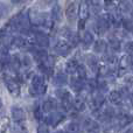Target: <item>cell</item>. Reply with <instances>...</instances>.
Here are the masks:
<instances>
[{"label":"cell","instance_id":"cell-1","mask_svg":"<svg viewBox=\"0 0 133 133\" xmlns=\"http://www.w3.org/2000/svg\"><path fill=\"white\" fill-rule=\"evenodd\" d=\"M47 91V85L44 77L41 75H34L32 77V88L29 89V94L34 96H42Z\"/></svg>","mask_w":133,"mask_h":133},{"label":"cell","instance_id":"cell-2","mask_svg":"<svg viewBox=\"0 0 133 133\" xmlns=\"http://www.w3.org/2000/svg\"><path fill=\"white\" fill-rule=\"evenodd\" d=\"M111 23L109 21L108 14H104V15H101L95 22V30H96L97 34L103 35L110 29Z\"/></svg>","mask_w":133,"mask_h":133},{"label":"cell","instance_id":"cell-3","mask_svg":"<svg viewBox=\"0 0 133 133\" xmlns=\"http://www.w3.org/2000/svg\"><path fill=\"white\" fill-rule=\"evenodd\" d=\"M11 116L13 122L18 126H22L26 122V112L20 106H12L11 109Z\"/></svg>","mask_w":133,"mask_h":133},{"label":"cell","instance_id":"cell-4","mask_svg":"<svg viewBox=\"0 0 133 133\" xmlns=\"http://www.w3.org/2000/svg\"><path fill=\"white\" fill-rule=\"evenodd\" d=\"M32 35H33V40L35 41V43L37 46L42 47V48H48L50 46V39L44 32L35 30V32L32 33Z\"/></svg>","mask_w":133,"mask_h":133},{"label":"cell","instance_id":"cell-5","mask_svg":"<svg viewBox=\"0 0 133 133\" xmlns=\"http://www.w3.org/2000/svg\"><path fill=\"white\" fill-rule=\"evenodd\" d=\"M115 124L118 126V129H123L129 125H131L133 123V116L126 112H120L118 115H116L115 117Z\"/></svg>","mask_w":133,"mask_h":133},{"label":"cell","instance_id":"cell-6","mask_svg":"<svg viewBox=\"0 0 133 133\" xmlns=\"http://www.w3.org/2000/svg\"><path fill=\"white\" fill-rule=\"evenodd\" d=\"M71 48H72V46L66 40H58L54 44V50L60 56H68L71 53Z\"/></svg>","mask_w":133,"mask_h":133},{"label":"cell","instance_id":"cell-7","mask_svg":"<svg viewBox=\"0 0 133 133\" xmlns=\"http://www.w3.org/2000/svg\"><path fill=\"white\" fill-rule=\"evenodd\" d=\"M64 119H65L64 113L55 112V111H53V112H50V115L47 116V117L44 118V123H46L48 126L56 127L57 125H60Z\"/></svg>","mask_w":133,"mask_h":133},{"label":"cell","instance_id":"cell-8","mask_svg":"<svg viewBox=\"0 0 133 133\" xmlns=\"http://www.w3.org/2000/svg\"><path fill=\"white\" fill-rule=\"evenodd\" d=\"M5 81V84H6V88L7 90L9 91V94L12 96H19L20 94V84H19L18 79H14L13 77H9V76H6L4 78Z\"/></svg>","mask_w":133,"mask_h":133},{"label":"cell","instance_id":"cell-9","mask_svg":"<svg viewBox=\"0 0 133 133\" xmlns=\"http://www.w3.org/2000/svg\"><path fill=\"white\" fill-rule=\"evenodd\" d=\"M91 103L94 109H101L103 108L104 103H105V97H104V94L98 90L92 92V97H91Z\"/></svg>","mask_w":133,"mask_h":133},{"label":"cell","instance_id":"cell-10","mask_svg":"<svg viewBox=\"0 0 133 133\" xmlns=\"http://www.w3.org/2000/svg\"><path fill=\"white\" fill-rule=\"evenodd\" d=\"M94 42H95L94 34H92L91 32H89V30H85V32L83 33L82 37H81V46H82V48L84 49V50H87V49L90 48L91 44H94Z\"/></svg>","mask_w":133,"mask_h":133},{"label":"cell","instance_id":"cell-11","mask_svg":"<svg viewBox=\"0 0 133 133\" xmlns=\"http://www.w3.org/2000/svg\"><path fill=\"white\" fill-rule=\"evenodd\" d=\"M77 14H78V12H77V6H76V4L75 2H69L65 8V16H66V19H68V21H70V22L76 21Z\"/></svg>","mask_w":133,"mask_h":133},{"label":"cell","instance_id":"cell-12","mask_svg":"<svg viewBox=\"0 0 133 133\" xmlns=\"http://www.w3.org/2000/svg\"><path fill=\"white\" fill-rule=\"evenodd\" d=\"M70 85H71V89H72L76 94H81V92L87 88V82H85V79H83V78L77 77V78H72V79H71Z\"/></svg>","mask_w":133,"mask_h":133},{"label":"cell","instance_id":"cell-13","mask_svg":"<svg viewBox=\"0 0 133 133\" xmlns=\"http://www.w3.org/2000/svg\"><path fill=\"white\" fill-rule=\"evenodd\" d=\"M83 126H84L87 132H98L99 130H101L99 123L96 122L95 119H91V118H87V119L83 122Z\"/></svg>","mask_w":133,"mask_h":133},{"label":"cell","instance_id":"cell-14","mask_svg":"<svg viewBox=\"0 0 133 133\" xmlns=\"http://www.w3.org/2000/svg\"><path fill=\"white\" fill-rule=\"evenodd\" d=\"M55 96L60 99L61 102H71L72 101V96L69 90L64 89V88L60 87L58 89L55 90Z\"/></svg>","mask_w":133,"mask_h":133},{"label":"cell","instance_id":"cell-15","mask_svg":"<svg viewBox=\"0 0 133 133\" xmlns=\"http://www.w3.org/2000/svg\"><path fill=\"white\" fill-rule=\"evenodd\" d=\"M30 53L33 54V58H34L37 63L44 61L47 58V56H48L47 51L44 50V48H42V47L41 48H32L30 49Z\"/></svg>","mask_w":133,"mask_h":133},{"label":"cell","instance_id":"cell-16","mask_svg":"<svg viewBox=\"0 0 133 133\" xmlns=\"http://www.w3.org/2000/svg\"><path fill=\"white\" fill-rule=\"evenodd\" d=\"M109 101L113 104V105H122L123 101H124V96L122 95V92L118 90H112L109 94Z\"/></svg>","mask_w":133,"mask_h":133},{"label":"cell","instance_id":"cell-17","mask_svg":"<svg viewBox=\"0 0 133 133\" xmlns=\"http://www.w3.org/2000/svg\"><path fill=\"white\" fill-rule=\"evenodd\" d=\"M53 84L55 87H64L68 84V76L65 72H57L53 77Z\"/></svg>","mask_w":133,"mask_h":133},{"label":"cell","instance_id":"cell-18","mask_svg":"<svg viewBox=\"0 0 133 133\" xmlns=\"http://www.w3.org/2000/svg\"><path fill=\"white\" fill-rule=\"evenodd\" d=\"M108 47L111 51H113V53H119V51L122 50V42H120V40L118 39V37L111 36L110 39H109Z\"/></svg>","mask_w":133,"mask_h":133},{"label":"cell","instance_id":"cell-19","mask_svg":"<svg viewBox=\"0 0 133 133\" xmlns=\"http://www.w3.org/2000/svg\"><path fill=\"white\" fill-rule=\"evenodd\" d=\"M56 109H57V102L53 98L46 99V101L43 102V104H42V110H43L44 112L50 113V112H53V111H55Z\"/></svg>","mask_w":133,"mask_h":133},{"label":"cell","instance_id":"cell-20","mask_svg":"<svg viewBox=\"0 0 133 133\" xmlns=\"http://www.w3.org/2000/svg\"><path fill=\"white\" fill-rule=\"evenodd\" d=\"M108 49V42L103 39H99L94 42V51L96 54H104Z\"/></svg>","mask_w":133,"mask_h":133},{"label":"cell","instance_id":"cell-21","mask_svg":"<svg viewBox=\"0 0 133 133\" xmlns=\"http://www.w3.org/2000/svg\"><path fill=\"white\" fill-rule=\"evenodd\" d=\"M7 65H8V68L12 69L13 71H18L19 69L22 66V65H21V60H20V57H19L18 55L11 56V58H9Z\"/></svg>","mask_w":133,"mask_h":133},{"label":"cell","instance_id":"cell-22","mask_svg":"<svg viewBox=\"0 0 133 133\" xmlns=\"http://www.w3.org/2000/svg\"><path fill=\"white\" fill-rule=\"evenodd\" d=\"M72 106H74V110L75 111L82 112V111L85 110L87 104H85L84 98H82V97H76L75 99H72Z\"/></svg>","mask_w":133,"mask_h":133},{"label":"cell","instance_id":"cell-23","mask_svg":"<svg viewBox=\"0 0 133 133\" xmlns=\"http://www.w3.org/2000/svg\"><path fill=\"white\" fill-rule=\"evenodd\" d=\"M78 65H79V63H78V61L76 60V58H71V60H69L68 62L65 63V71L68 74H76V70H77Z\"/></svg>","mask_w":133,"mask_h":133},{"label":"cell","instance_id":"cell-24","mask_svg":"<svg viewBox=\"0 0 133 133\" xmlns=\"http://www.w3.org/2000/svg\"><path fill=\"white\" fill-rule=\"evenodd\" d=\"M78 14H79V19H84V20H87L88 16H89V14H90V6H89V4H87V2L81 4Z\"/></svg>","mask_w":133,"mask_h":133},{"label":"cell","instance_id":"cell-25","mask_svg":"<svg viewBox=\"0 0 133 133\" xmlns=\"http://www.w3.org/2000/svg\"><path fill=\"white\" fill-rule=\"evenodd\" d=\"M53 21H60L61 16H62V12H61V7L57 4H55L51 8V14H50Z\"/></svg>","mask_w":133,"mask_h":133},{"label":"cell","instance_id":"cell-26","mask_svg":"<svg viewBox=\"0 0 133 133\" xmlns=\"http://www.w3.org/2000/svg\"><path fill=\"white\" fill-rule=\"evenodd\" d=\"M101 5H102V0H89L90 11L94 14H99V12H101Z\"/></svg>","mask_w":133,"mask_h":133},{"label":"cell","instance_id":"cell-27","mask_svg":"<svg viewBox=\"0 0 133 133\" xmlns=\"http://www.w3.org/2000/svg\"><path fill=\"white\" fill-rule=\"evenodd\" d=\"M88 65H89V68L91 69L94 72L98 71V69H99V62L94 55H90L89 57H88Z\"/></svg>","mask_w":133,"mask_h":133},{"label":"cell","instance_id":"cell-28","mask_svg":"<svg viewBox=\"0 0 133 133\" xmlns=\"http://www.w3.org/2000/svg\"><path fill=\"white\" fill-rule=\"evenodd\" d=\"M25 46H26V40L22 36H14L12 39L11 47H14V48H23Z\"/></svg>","mask_w":133,"mask_h":133},{"label":"cell","instance_id":"cell-29","mask_svg":"<svg viewBox=\"0 0 133 133\" xmlns=\"http://www.w3.org/2000/svg\"><path fill=\"white\" fill-rule=\"evenodd\" d=\"M39 69H40V71H41V72H43L44 75H47V76H51V75H53V66L47 64L44 61L39 62Z\"/></svg>","mask_w":133,"mask_h":133},{"label":"cell","instance_id":"cell-30","mask_svg":"<svg viewBox=\"0 0 133 133\" xmlns=\"http://www.w3.org/2000/svg\"><path fill=\"white\" fill-rule=\"evenodd\" d=\"M122 26L126 32H133V19L132 18H123Z\"/></svg>","mask_w":133,"mask_h":133},{"label":"cell","instance_id":"cell-31","mask_svg":"<svg viewBox=\"0 0 133 133\" xmlns=\"http://www.w3.org/2000/svg\"><path fill=\"white\" fill-rule=\"evenodd\" d=\"M81 131V125L76 122H71L69 123L68 125L65 126V132L69 133H76V132H79Z\"/></svg>","mask_w":133,"mask_h":133},{"label":"cell","instance_id":"cell-32","mask_svg":"<svg viewBox=\"0 0 133 133\" xmlns=\"http://www.w3.org/2000/svg\"><path fill=\"white\" fill-rule=\"evenodd\" d=\"M76 74H77V77L85 79V78L88 77V69L85 68L84 64H81V63H79V65H78L77 70H76Z\"/></svg>","mask_w":133,"mask_h":133},{"label":"cell","instance_id":"cell-33","mask_svg":"<svg viewBox=\"0 0 133 133\" xmlns=\"http://www.w3.org/2000/svg\"><path fill=\"white\" fill-rule=\"evenodd\" d=\"M43 112H44V111L42 110V106H36V108L34 109V117H35V119L39 120V122H42V120H44Z\"/></svg>","mask_w":133,"mask_h":133},{"label":"cell","instance_id":"cell-34","mask_svg":"<svg viewBox=\"0 0 133 133\" xmlns=\"http://www.w3.org/2000/svg\"><path fill=\"white\" fill-rule=\"evenodd\" d=\"M119 8H120V11H122L123 13H130V12L132 11L131 4L127 2V1H125V0H123V1L119 4Z\"/></svg>","mask_w":133,"mask_h":133},{"label":"cell","instance_id":"cell-35","mask_svg":"<svg viewBox=\"0 0 133 133\" xmlns=\"http://www.w3.org/2000/svg\"><path fill=\"white\" fill-rule=\"evenodd\" d=\"M8 12H9V8L6 6V4L0 2V20L6 18V16L8 15Z\"/></svg>","mask_w":133,"mask_h":133},{"label":"cell","instance_id":"cell-36","mask_svg":"<svg viewBox=\"0 0 133 133\" xmlns=\"http://www.w3.org/2000/svg\"><path fill=\"white\" fill-rule=\"evenodd\" d=\"M124 50L127 55L133 57V41H127L124 46Z\"/></svg>","mask_w":133,"mask_h":133},{"label":"cell","instance_id":"cell-37","mask_svg":"<svg viewBox=\"0 0 133 133\" xmlns=\"http://www.w3.org/2000/svg\"><path fill=\"white\" fill-rule=\"evenodd\" d=\"M104 2V7H105V9H108L109 12H111L112 9L116 8V4L113 0H103Z\"/></svg>","mask_w":133,"mask_h":133},{"label":"cell","instance_id":"cell-38","mask_svg":"<svg viewBox=\"0 0 133 133\" xmlns=\"http://www.w3.org/2000/svg\"><path fill=\"white\" fill-rule=\"evenodd\" d=\"M32 63H33V61L30 60V57L29 56H27V55H25L22 57V60H21V65L25 66V69L26 68H30V66H32Z\"/></svg>","mask_w":133,"mask_h":133},{"label":"cell","instance_id":"cell-39","mask_svg":"<svg viewBox=\"0 0 133 133\" xmlns=\"http://www.w3.org/2000/svg\"><path fill=\"white\" fill-rule=\"evenodd\" d=\"M50 130H49V127H48V125L47 124H42V125H40L39 127H37V132L39 133H42V132H44V133H48Z\"/></svg>","mask_w":133,"mask_h":133},{"label":"cell","instance_id":"cell-40","mask_svg":"<svg viewBox=\"0 0 133 133\" xmlns=\"http://www.w3.org/2000/svg\"><path fill=\"white\" fill-rule=\"evenodd\" d=\"M124 81H125V83L127 84V87H129V85L133 84V76H126Z\"/></svg>","mask_w":133,"mask_h":133},{"label":"cell","instance_id":"cell-41","mask_svg":"<svg viewBox=\"0 0 133 133\" xmlns=\"http://www.w3.org/2000/svg\"><path fill=\"white\" fill-rule=\"evenodd\" d=\"M85 21H87V20H84V19H79V22H78V29H79V30H83V29H84Z\"/></svg>","mask_w":133,"mask_h":133},{"label":"cell","instance_id":"cell-42","mask_svg":"<svg viewBox=\"0 0 133 133\" xmlns=\"http://www.w3.org/2000/svg\"><path fill=\"white\" fill-rule=\"evenodd\" d=\"M26 0H11V2L13 5H21V4H23Z\"/></svg>","mask_w":133,"mask_h":133},{"label":"cell","instance_id":"cell-43","mask_svg":"<svg viewBox=\"0 0 133 133\" xmlns=\"http://www.w3.org/2000/svg\"><path fill=\"white\" fill-rule=\"evenodd\" d=\"M44 2H46L47 5H55L56 4V1H57V0H43Z\"/></svg>","mask_w":133,"mask_h":133},{"label":"cell","instance_id":"cell-44","mask_svg":"<svg viewBox=\"0 0 133 133\" xmlns=\"http://www.w3.org/2000/svg\"><path fill=\"white\" fill-rule=\"evenodd\" d=\"M129 98H130V103H131V105L133 106V92H132V94H130Z\"/></svg>","mask_w":133,"mask_h":133},{"label":"cell","instance_id":"cell-45","mask_svg":"<svg viewBox=\"0 0 133 133\" xmlns=\"http://www.w3.org/2000/svg\"><path fill=\"white\" fill-rule=\"evenodd\" d=\"M126 132H133V127H130V129H126Z\"/></svg>","mask_w":133,"mask_h":133},{"label":"cell","instance_id":"cell-46","mask_svg":"<svg viewBox=\"0 0 133 133\" xmlns=\"http://www.w3.org/2000/svg\"><path fill=\"white\" fill-rule=\"evenodd\" d=\"M1 108H2V101L0 99V110H1Z\"/></svg>","mask_w":133,"mask_h":133},{"label":"cell","instance_id":"cell-47","mask_svg":"<svg viewBox=\"0 0 133 133\" xmlns=\"http://www.w3.org/2000/svg\"><path fill=\"white\" fill-rule=\"evenodd\" d=\"M132 2H133V0H132Z\"/></svg>","mask_w":133,"mask_h":133}]
</instances>
